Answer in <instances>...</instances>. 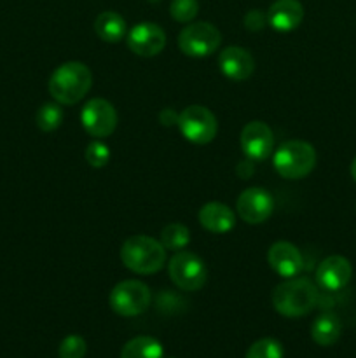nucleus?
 Returning a JSON list of instances; mask_svg holds the SVG:
<instances>
[{"instance_id": "412c9836", "label": "nucleus", "mask_w": 356, "mask_h": 358, "mask_svg": "<svg viewBox=\"0 0 356 358\" xmlns=\"http://www.w3.org/2000/svg\"><path fill=\"white\" fill-rule=\"evenodd\" d=\"M191 241V231L184 226V224L171 222L161 233V243L166 250L171 252H180Z\"/></svg>"}, {"instance_id": "bb28decb", "label": "nucleus", "mask_w": 356, "mask_h": 358, "mask_svg": "<svg viewBox=\"0 0 356 358\" xmlns=\"http://www.w3.org/2000/svg\"><path fill=\"white\" fill-rule=\"evenodd\" d=\"M265 20H267V16H264V13H262V10L253 9V10H250L246 16H244V27L251 31H258L264 28Z\"/></svg>"}, {"instance_id": "a211bd4d", "label": "nucleus", "mask_w": 356, "mask_h": 358, "mask_svg": "<svg viewBox=\"0 0 356 358\" xmlns=\"http://www.w3.org/2000/svg\"><path fill=\"white\" fill-rule=\"evenodd\" d=\"M94 34L108 44H117L126 35V21L114 10H105L94 20Z\"/></svg>"}, {"instance_id": "6e6552de", "label": "nucleus", "mask_w": 356, "mask_h": 358, "mask_svg": "<svg viewBox=\"0 0 356 358\" xmlns=\"http://www.w3.org/2000/svg\"><path fill=\"white\" fill-rule=\"evenodd\" d=\"M222 44V34L212 23H191L178 35V48L185 56L191 58H206L216 52Z\"/></svg>"}, {"instance_id": "f8f14e48", "label": "nucleus", "mask_w": 356, "mask_h": 358, "mask_svg": "<svg viewBox=\"0 0 356 358\" xmlns=\"http://www.w3.org/2000/svg\"><path fill=\"white\" fill-rule=\"evenodd\" d=\"M128 48L131 49L135 55L143 56V58H150V56H157L166 45V34L163 28L156 23H143L135 24L128 34Z\"/></svg>"}, {"instance_id": "4468645a", "label": "nucleus", "mask_w": 356, "mask_h": 358, "mask_svg": "<svg viewBox=\"0 0 356 358\" xmlns=\"http://www.w3.org/2000/svg\"><path fill=\"white\" fill-rule=\"evenodd\" d=\"M269 266L281 278H295L304 269V257L299 248L290 241H276L267 252Z\"/></svg>"}, {"instance_id": "ddd939ff", "label": "nucleus", "mask_w": 356, "mask_h": 358, "mask_svg": "<svg viewBox=\"0 0 356 358\" xmlns=\"http://www.w3.org/2000/svg\"><path fill=\"white\" fill-rule=\"evenodd\" d=\"M353 276L351 262L342 255H330L323 259L316 269V283L325 292H339L349 283Z\"/></svg>"}, {"instance_id": "b1692460", "label": "nucleus", "mask_w": 356, "mask_h": 358, "mask_svg": "<svg viewBox=\"0 0 356 358\" xmlns=\"http://www.w3.org/2000/svg\"><path fill=\"white\" fill-rule=\"evenodd\" d=\"M199 13L198 0H171L170 14L178 23H191Z\"/></svg>"}, {"instance_id": "1a4fd4ad", "label": "nucleus", "mask_w": 356, "mask_h": 358, "mask_svg": "<svg viewBox=\"0 0 356 358\" xmlns=\"http://www.w3.org/2000/svg\"><path fill=\"white\" fill-rule=\"evenodd\" d=\"M80 122L87 135L93 138H107L117 128V112L110 101L103 98H93L80 110Z\"/></svg>"}, {"instance_id": "0eeeda50", "label": "nucleus", "mask_w": 356, "mask_h": 358, "mask_svg": "<svg viewBox=\"0 0 356 358\" xmlns=\"http://www.w3.org/2000/svg\"><path fill=\"white\" fill-rule=\"evenodd\" d=\"M168 271H170L171 282L178 289L187 290V292L201 290L208 280V269H206L205 261L199 255L187 250L177 252L171 257Z\"/></svg>"}, {"instance_id": "39448f33", "label": "nucleus", "mask_w": 356, "mask_h": 358, "mask_svg": "<svg viewBox=\"0 0 356 358\" xmlns=\"http://www.w3.org/2000/svg\"><path fill=\"white\" fill-rule=\"evenodd\" d=\"M177 126L181 136L195 145H206V143L213 142L216 131H218V122H216L213 112L201 105H191V107L184 108L178 114Z\"/></svg>"}, {"instance_id": "6ab92c4d", "label": "nucleus", "mask_w": 356, "mask_h": 358, "mask_svg": "<svg viewBox=\"0 0 356 358\" xmlns=\"http://www.w3.org/2000/svg\"><path fill=\"white\" fill-rule=\"evenodd\" d=\"M342 334V322L335 313H323L314 320L311 327V338L320 346H332Z\"/></svg>"}, {"instance_id": "cd10ccee", "label": "nucleus", "mask_w": 356, "mask_h": 358, "mask_svg": "<svg viewBox=\"0 0 356 358\" xmlns=\"http://www.w3.org/2000/svg\"><path fill=\"white\" fill-rule=\"evenodd\" d=\"M351 177H353V180L356 182V156H355V159H353V163H351Z\"/></svg>"}, {"instance_id": "2eb2a0df", "label": "nucleus", "mask_w": 356, "mask_h": 358, "mask_svg": "<svg viewBox=\"0 0 356 358\" xmlns=\"http://www.w3.org/2000/svg\"><path fill=\"white\" fill-rule=\"evenodd\" d=\"M218 66L227 79L241 83L253 73L255 59L248 49L239 48V45H230L220 52Z\"/></svg>"}, {"instance_id": "423d86ee", "label": "nucleus", "mask_w": 356, "mask_h": 358, "mask_svg": "<svg viewBox=\"0 0 356 358\" xmlns=\"http://www.w3.org/2000/svg\"><path fill=\"white\" fill-rule=\"evenodd\" d=\"M152 301V294L145 283L138 280H126L112 289L108 303L119 317H138L145 313Z\"/></svg>"}, {"instance_id": "4be33fe9", "label": "nucleus", "mask_w": 356, "mask_h": 358, "mask_svg": "<svg viewBox=\"0 0 356 358\" xmlns=\"http://www.w3.org/2000/svg\"><path fill=\"white\" fill-rule=\"evenodd\" d=\"M63 117H65V114H63L61 105L45 103L37 110L35 122H37L38 129H42V131H45V133H51L61 126Z\"/></svg>"}, {"instance_id": "9b49d317", "label": "nucleus", "mask_w": 356, "mask_h": 358, "mask_svg": "<svg viewBox=\"0 0 356 358\" xmlns=\"http://www.w3.org/2000/svg\"><path fill=\"white\" fill-rule=\"evenodd\" d=\"M241 149L251 161H264L274 150L272 129L262 121H251L241 131Z\"/></svg>"}, {"instance_id": "9d476101", "label": "nucleus", "mask_w": 356, "mask_h": 358, "mask_svg": "<svg viewBox=\"0 0 356 358\" xmlns=\"http://www.w3.org/2000/svg\"><path fill=\"white\" fill-rule=\"evenodd\" d=\"M237 215L246 224H262L274 212V199L262 187L244 189L236 203Z\"/></svg>"}, {"instance_id": "c85d7f7f", "label": "nucleus", "mask_w": 356, "mask_h": 358, "mask_svg": "<svg viewBox=\"0 0 356 358\" xmlns=\"http://www.w3.org/2000/svg\"><path fill=\"white\" fill-rule=\"evenodd\" d=\"M150 2H159V0H150Z\"/></svg>"}, {"instance_id": "aec40b11", "label": "nucleus", "mask_w": 356, "mask_h": 358, "mask_svg": "<svg viewBox=\"0 0 356 358\" xmlns=\"http://www.w3.org/2000/svg\"><path fill=\"white\" fill-rule=\"evenodd\" d=\"M121 358H164V348L156 338L138 336L122 346Z\"/></svg>"}, {"instance_id": "a878e982", "label": "nucleus", "mask_w": 356, "mask_h": 358, "mask_svg": "<svg viewBox=\"0 0 356 358\" xmlns=\"http://www.w3.org/2000/svg\"><path fill=\"white\" fill-rule=\"evenodd\" d=\"M87 352V345L80 336H66L59 345V358H84Z\"/></svg>"}, {"instance_id": "5701e85b", "label": "nucleus", "mask_w": 356, "mask_h": 358, "mask_svg": "<svg viewBox=\"0 0 356 358\" xmlns=\"http://www.w3.org/2000/svg\"><path fill=\"white\" fill-rule=\"evenodd\" d=\"M283 355H285V352H283V346L278 339L262 338L248 348L244 358H283Z\"/></svg>"}, {"instance_id": "f257e3e1", "label": "nucleus", "mask_w": 356, "mask_h": 358, "mask_svg": "<svg viewBox=\"0 0 356 358\" xmlns=\"http://www.w3.org/2000/svg\"><path fill=\"white\" fill-rule=\"evenodd\" d=\"M93 73L80 62H66L52 72L49 79V93L59 105H75L91 90Z\"/></svg>"}, {"instance_id": "f03ea898", "label": "nucleus", "mask_w": 356, "mask_h": 358, "mask_svg": "<svg viewBox=\"0 0 356 358\" xmlns=\"http://www.w3.org/2000/svg\"><path fill=\"white\" fill-rule=\"evenodd\" d=\"M318 304V289L307 278H290L272 292V306L286 318H300Z\"/></svg>"}, {"instance_id": "20e7f679", "label": "nucleus", "mask_w": 356, "mask_h": 358, "mask_svg": "<svg viewBox=\"0 0 356 358\" xmlns=\"http://www.w3.org/2000/svg\"><path fill=\"white\" fill-rule=\"evenodd\" d=\"M316 150L304 140L285 142L278 147L272 156L274 170L286 180H299V178L307 177L316 166Z\"/></svg>"}, {"instance_id": "393cba45", "label": "nucleus", "mask_w": 356, "mask_h": 358, "mask_svg": "<svg viewBox=\"0 0 356 358\" xmlns=\"http://www.w3.org/2000/svg\"><path fill=\"white\" fill-rule=\"evenodd\" d=\"M86 161L93 168L107 166L108 161H110V149L100 140H94L86 147Z\"/></svg>"}, {"instance_id": "dca6fc26", "label": "nucleus", "mask_w": 356, "mask_h": 358, "mask_svg": "<svg viewBox=\"0 0 356 358\" xmlns=\"http://www.w3.org/2000/svg\"><path fill=\"white\" fill-rule=\"evenodd\" d=\"M304 20V6L299 0H276L267 10V23L276 31H292Z\"/></svg>"}, {"instance_id": "f3484780", "label": "nucleus", "mask_w": 356, "mask_h": 358, "mask_svg": "<svg viewBox=\"0 0 356 358\" xmlns=\"http://www.w3.org/2000/svg\"><path fill=\"white\" fill-rule=\"evenodd\" d=\"M199 224L213 234H225L236 226V215L225 203L212 201L199 210Z\"/></svg>"}, {"instance_id": "7ed1b4c3", "label": "nucleus", "mask_w": 356, "mask_h": 358, "mask_svg": "<svg viewBox=\"0 0 356 358\" xmlns=\"http://www.w3.org/2000/svg\"><path fill=\"white\" fill-rule=\"evenodd\" d=\"M121 261L136 275H154L161 271L166 262V248L154 238L135 234L122 243Z\"/></svg>"}]
</instances>
